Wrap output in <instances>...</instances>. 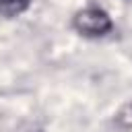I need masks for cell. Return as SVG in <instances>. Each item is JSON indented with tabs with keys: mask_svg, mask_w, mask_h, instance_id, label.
<instances>
[{
	"mask_svg": "<svg viewBox=\"0 0 132 132\" xmlns=\"http://www.w3.org/2000/svg\"><path fill=\"white\" fill-rule=\"evenodd\" d=\"M72 29L82 37H103L113 29V21L101 6H85L72 14Z\"/></svg>",
	"mask_w": 132,
	"mask_h": 132,
	"instance_id": "6da1fadb",
	"label": "cell"
},
{
	"mask_svg": "<svg viewBox=\"0 0 132 132\" xmlns=\"http://www.w3.org/2000/svg\"><path fill=\"white\" fill-rule=\"evenodd\" d=\"M116 122H118L122 128H126V130H130V128H132V103L124 105V107L118 111V116H116Z\"/></svg>",
	"mask_w": 132,
	"mask_h": 132,
	"instance_id": "3957f363",
	"label": "cell"
},
{
	"mask_svg": "<svg viewBox=\"0 0 132 132\" xmlns=\"http://www.w3.org/2000/svg\"><path fill=\"white\" fill-rule=\"evenodd\" d=\"M31 0H0V16L4 19H14L21 16L29 8Z\"/></svg>",
	"mask_w": 132,
	"mask_h": 132,
	"instance_id": "7a4b0ae2",
	"label": "cell"
}]
</instances>
